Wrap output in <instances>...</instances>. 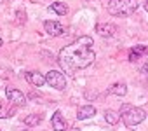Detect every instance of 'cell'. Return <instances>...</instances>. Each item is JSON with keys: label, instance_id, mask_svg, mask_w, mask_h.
Segmentation results:
<instances>
[{"label": "cell", "instance_id": "cell-1", "mask_svg": "<svg viewBox=\"0 0 148 131\" xmlns=\"http://www.w3.org/2000/svg\"><path fill=\"white\" fill-rule=\"evenodd\" d=\"M94 40L87 35L77 39L70 46L63 47L59 52V65L66 74H75L77 70H84L94 63L96 52L92 49Z\"/></svg>", "mask_w": 148, "mask_h": 131}, {"label": "cell", "instance_id": "cell-2", "mask_svg": "<svg viewBox=\"0 0 148 131\" xmlns=\"http://www.w3.org/2000/svg\"><path fill=\"white\" fill-rule=\"evenodd\" d=\"M136 0H110L108 2V12L112 16H131L132 12H136Z\"/></svg>", "mask_w": 148, "mask_h": 131}, {"label": "cell", "instance_id": "cell-3", "mask_svg": "<svg viewBox=\"0 0 148 131\" xmlns=\"http://www.w3.org/2000/svg\"><path fill=\"white\" fill-rule=\"evenodd\" d=\"M120 117H122L124 124H127V126H136V124H139V122L145 121L146 112H145L143 108H139V107H131L129 103H124L122 108H120Z\"/></svg>", "mask_w": 148, "mask_h": 131}, {"label": "cell", "instance_id": "cell-4", "mask_svg": "<svg viewBox=\"0 0 148 131\" xmlns=\"http://www.w3.org/2000/svg\"><path fill=\"white\" fill-rule=\"evenodd\" d=\"M45 82H47L51 88L59 89V91H63V89L66 88V77H64L61 72H58V70H51V72L45 75Z\"/></svg>", "mask_w": 148, "mask_h": 131}, {"label": "cell", "instance_id": "cell-5", "mask_svg": "<svg viewBox=\"0 0 148 131\" xmlns=\"http://www.w3.org/2000/svg\"><path fill=\"white\" fill-rule=\"evenodd\" d=\"M5 96H7V100L12 103V105H16V107H23L25 103H26V98H25V94L21 93V91H18V89H5Z\"/></svg>", "mask_w": 148, "mask_h": 131}, {"label": "cell", "instance_id": "cell-6", "mask_svg": "<svg viewBox=\"0 0 148 131\" xmlns=\"http://www.w3.org/2000/svg\"><path fill=\"white\" fill-rule=\"evenodd\" d=\"M44 28H45V32L51 35V37H59V35H63V26L58 23V21H45L44 23Z\"/></svg>", "mask_w": 148, "mask_h": 131}, {"label": "cell", "instance_id": "cell-7", "mask_svg": "<svg viewBox=\"0 0 148 131\" xmlns=\"http://www.w3.org/2000/svg\"><path fill=\"white\" fill-rule=\"evenodd\" d=\"M25 77H26V81H28L32 86H35V88H40V86L45 84V77H44L40 72H26Z\"/></svg>", "mask_w": 148, "mask_h": 131}, {"label": "cell", "instance_id": "cell-8", "mask_svg": "<svg viewBox=\"0 0 148 131\" xmlns=\"http://www.w3.org/2000/svg\"><path fill=\"white\" fill-rule=\"evenodd\" d=\"M96 32L101 35V37H113L115 32H117V26L112 25V23H99L96 26Z\"/></svg>", "mask_w": 148, "mask_h": 131}, {"label": "cell", "instance_id": "cell-9", "mask_svg": "<svg viewBox=\"0 0 148 131\" xmlns=\"http://www.w3.org/2000/svg\"><path fill=\"white\" fill-rule=\"evenodd\" d=\"M143 56H148V47L146 46H136L129 51V61H132V63L141 59Z\"/></svg>", "mask_w": 148, "mask_h": 131}, {"label": "cell", "instance_id": "cell-10", "mask_svg": "<svg viewBox=\"0 0 148 131\" xmlns=\"http://www.w3.org/2000/svg\"><path fill=\"white\" fill-rule=\"evenodd\" d=\"M51 124H52V129L54 131H64L66 129V122H64V119H63V115H61L59 110L54 112V115L51 119Z\"/></svg>", "mask_w": 148, "mask_h": 131}, {"label": "cell", "instance_id": "cell-11", "mask_svg": "<svg viewBox=\"0 0 148 131\" xmlns=\"http://www.w3.org/2000/svg\"><path fill=\"white\" fill-rule=\"evenodd\" d=\"M96 115V108L92 105H84L77 110V119L84 121V119H89V117H94Z\"/></svg>", "mask_w": 148, "mask_h": 131}, {"label": "cell", "instance_id": "cell-12", "mask_svg": "<svg viewBox=\"0 0 148 131\" xmlns=\"http://www.w3.org/2000/svg\"><path fill=\"white\" fill-rule=\"evenodd\" d=\"M108 93L110 94H115V96H124L127 93V86L124 82H117V84H113V86L108 88Z\"/></svg>", "mask_w": 148, "mask_h": 131}, {"label": "cell", "instance_id": "cell-13", "mask_svg": "<svg viewBox=\"0 0 148 131\" xmlns=\"http://www.w3.org/2000/svg\"><path fill=\"white\" fill-rule=\"evenodd\" d=\"M49 11H51V12H56V14H59V16H64V14L68 12V7H66V4H63V2H54V4L49 7Z\"/></svg>", "mask_w": 148, "mask_h": 131}, {"label": "cell", "instance_id": "cell-14", "mask_svg": "<svg viewBox=\"0 0 148 131\" xmlns=\"http://www.w3.org/2000/svg\"><path fill=\"white\" fill-rule=\"evenodd\" d=\"M119 119H120V115H119L117 112H113V110H106V112H105V121H106L108 124L115 126V124L119 122Z\"/></svg>", "mask_w": 148, "mask_h": 131}, {"label": "cell", "instance_id": "cell-15", "mask_svg": "<svg viewBox=\"0 0 148 131\" xmlns=\"http://www.w3.org/2000/svg\"><path fill=\"white\" fill-rule=\"evenodd\" d=\"M40 121H42V117L37 115V114H32V115L25 117V124H26V126H38Z\"/></svg>", "mask_w": 148, "mask_h": 131}, {"label": "cell", "instance_id": "cell-16", "mask_svg": "<svg viewBox=\"0 0 148 131\" xmlns=\"http://www.w3.org/2000/svg\"><path fill=\"white\" fill-rule=\"evenodd\" d=\"M141 72H143V75L148 79V61H146V63L143 65V67H141Z\"/></svg>", "mask_w": 148, "mask_h": 131}, {"label": "cell", "instance_id": "cell-17", "mask_svg": "<svg viewBox=\"0 0 148 131\" xmlns=\"http://www.w3.org/2000/svg\"><path fill=\"white\" fill-rule=\"evenodd\" d=\"M0 117H2V119L7 117V112L4 110V103H0Z\"/></svg>", "mask_w": 148, "mask_h": 131}, {"label": "cell", "instance_id": "cell-18", "mask_svg": "<svg viewBox=\"0 0 148 131\" xmlns=\"http://www.w3.org/2000/svg\"><path fill=\"white\" fill-rule=\"evenodd\" d=\"M145 9L148 11V0H145Z\"/></svg>", "mask_w": 148, "mask_h": 131}, {"label": "cell", "instance_id": "cell-19", "mask_svg": "<svg viewBox=\"0 0 148 131\" xmlns=\"http://www.w3.org/2000/svg\"><path fill=\"white\" fill-rule=\"evenodd\" d=\"M70 131H79V129H77V128H73V129H70Z\"/></svg>", "mask_w": 148, "mask_h": 131}, {"label": "cell", "instance_id": "cell-20", "mask_svg": "<svg viewBox=\"0 0 148 131\" xmlns=\"http://www.w3.org/2000/svg\"><path fill=\"white\" fill-rule=\"evenodd\" d=\"M0 47H2V39H0Z\"/></svg>", "mask_w": 148, "mask_h": 131}]
</instances>
